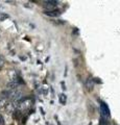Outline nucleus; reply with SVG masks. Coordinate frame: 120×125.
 Instances as JSON below:
<instances>
[{
    "mask_svg": "<svg viewBox=\"0 0 120 125\" xmlns=\"http://www.w3.org/2000/svg\"><path fill=\"white\" fill-rule=\"evenodd\" d=\"M101 112H102V115L103 117L106 118V117H109L110 116V109L108 107V105L106 103H101Z\"/></svg>",
    "mask_w": 120,
    "mask_h": 125,
    "instance_id": "4",
    "label": "nucleus"
},
{
    "mask_svg": "<svg viewBox=\"0 0 120 125\" xmlns=\"http://www.w3.org/2000/svg\"><path fill=\"white\" fill-rule=\"evenodd\" d=\"M56 3H57L56 1H44V7L47 9V11L53 10L56 6Z\"/></svg>",
    "mask_w": 120,
    "mask_h": 125,
    "instance_id": "3",
    "label": "nucleus"
},
{
    "mask_svg": "<svg viewBox=\"0 0 120 125\" xmlns=\"http://www.w3.org/2000/svg\"><path fill=\"white\" fill-rule=\"evenodd\" d=\"M3 64H4V60H3V57L0 55V68H1L2 66H3Z\"/></svg>",
    "mask_w": 120,
    "mask_h": 125,
    "instance_id": "8",
    "label": "nucleus"
},
{
    "mask_svg": "<svg viewBox=\"0 0 120 125\" xmlns=\"http://www.w3.org/2000/svg\"><path fill=\"white\" fill-rule=\"evenodd\" d=\"M18 102H19V108H21V109H26L30 107V105H32V100L29 98H22Z\"/></svg>",
    "mask_w": 120,
    "mask_h": 125,
    "instance_id": "1",
    "label": "nucleus"
},
{
    "mask_svg": "<svg viewBox=\"0 0 120 125\" xmlns=\"http://www.w3.org/2000/svg\"><path fill=\"white\" fill-rule=\"evenodd\" d=\"M5 104H6V99H5V98H3V97H1V96H0V107L4 106Z\"/></svg>",
    "mask_w": 120,
    "mask_h": 125,
    "instance_id": "7",
    "label": "nucleus"
},
{
    "mask_svg": "<svg viewBox=\"0 0 120 125\" xmlns=\"http://www.w3.org/2000/svg\"><path fill=\"white\" fill-rule=\"evenodd\" d=\"M0 125H4V119L1 115H0Z\"/></svg>",
    "mask_w": 120,
    "mask_h": 125,
    "instance_id": "9",
    "label": "nucleus"
},
{
    "mask_svg": "<svg viewBox=\"0 0 120 125\" xmlns=\"http://www.w3.org/2000/svg\"><path fill=\"white\" fill-rule=\"evenodd\" d=\"M86 87L89 91H92L93 90V87H94V81H93L92 78H88L87 83H86Z\"/></svg>",
    "mask_w": 120,
    "mask_h": 125,
    "instance_id": "6",
    "label": "nucleus"
},
{
    "mask_svg": "<svg viewBox=\"0 0 120 125\" xmlns=\"http://www.w3.org/2000/svg\"><path fill=\"white\" fill-rule=\"evenodd\" d=\"M45 15H47V16H51V17H55V16H59L61 13H60V10H45Z\"/></svg>",
    "mask_w": 120,
    "mask_h": 125,
    "instance_id": "5",
    "label": "nucleus"
},
{
    "mask_svg": "<svg viewBox=\"0 0 120 125\" xmlns=\"http://www.w3.org/2000/svg\"><path fill=\"white\" fill-rule=\"evenodd\" d=\"M114 125H117V124H114Z\"/></svg>",
    "mask_w": 120,
    "mask_h": 125,
    "instance_id": "10",
    "label": "nucleus"
},
{
    "mask_svg": "<svg viewBox=\"0 0 120 125\" xmlns=\"http://www.w3.org/2000/svg\"><path fill=\"white\" fill-rule=\"evenodd\" d=\"M7 112H16L19 108V102L18 101H11V102L5 104Z\"/></svg>",
    "mask_w": 120,
    "mask_h": 125,
    "instance_id": "2",
    "label": "nucleus"
}]
</instances>
